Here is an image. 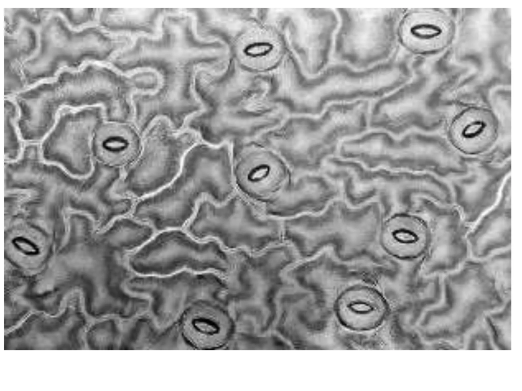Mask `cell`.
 Segmentation results:
<instances>
[{
  "label": "cell",
  "mask_w": 522,
  "mask_h": 391,
  "mask_svg": "<svg viewBox=\"0 0 522 391\" xmlns=\"http://www.w3.org/2000/svg\"><path fill=\"white\" fill-rule=\"evenodd\" d=\"M229 143H197L186 153L180 171L168 185L142 198L132 210L134 219L163 231L182 227L207 198L224 203L236 192Z\"/></svg>",
  "instance_id": "6da1fadb"
},
{
  "label": "cell",
  "mask_w": 522,
  "mask_h": 391,
  "mask_svg": "<svg viewBox=\"0 0 522 391\" xmlns=\"http://www.w3.org/2000/svg\"><path fill=\"white\" fill-rule=\"evenodd\" d=\"M486 320L487 323L489 325V326L490 327V328L491 329V330H492V334H493V337L494 338V341L495 344L500 349H505L504 348V346L499 341L498 333L497 330H496L495 327L493 325V323L491 321L490 319L488 317H486Z\"/></svg>",
  "instance_id": "7c38bea8"
},
{
  "label": "cell",
  "mask_w": 522,
  "mask_h": 391,
  "mask_svg": "<svg viewBox=\"0 0 522 391\" xmlns=\"http://www.w3.org/2000/svg\"><path fill=\"white\" fill-rule=\"evenodd\" d=\"M164 121L154 123L144 134L140 153L126 167L118 192L143 198L164 188L179 173L187 151L197 143L194 133H175Z\"/></svg>",
  "instance_id": "277c9868"
},
{
  "label": "cell",
  "mask_w": 522,
  "mask_h": 391,
  "mask_svg": "<svg viewBox=\"0 0 522 391\" xmlns=\"http://www.w3.org/2000/svg\"><path fill=\"white\" fill-rule=\"evenodd\" d=\"M498 123L488 111L479 108L464 110L448 128L449 138L457 149L467 154L486 150L497 138Z\"/></svg>",
  "instance_id": "9c48e42d"
},
{
  "label": "cell",
  "mask_w": 522,
  "mask_h": 391,
  "mask_svg": "<svg viewBox=\"0 0 522 391\" xmlns=\"http://www.w3.org/2000/svg\"><path fill=\"white\" fill-rule=\"evenodd\" d=\"M186 337L194 345L206 348L216 345L222 334V325L217 313L205 308L188 313L184 322Z\"/></svg>",
  "instance_id": "30bf717a"
},
{
  "label": "cell",
  "mask_w": 522,
  "mask_h": 391,
  "mask_svg": "<svg viewBox=\"0 0 522 391\" xmlns=\"http://www.w3.org/2000/svg\"><path fill=\"white\" fill-rule=\"evenodd\" d=\"M412 32L417 38L426 41H435L443 33L442 29L435 20L422 21L412 28Z\"/></svg>",
  "instance_id": "8fae6325"
},
{
  "label": "cell",
  "mask_w": 522,
  "mask_h": 391,
  "mask_svg": "<svg viewBox=\"0 0 522 391\" xmlns=\"http://www.w3.org/2000/svg\"><path fill=\"white\" fill-rule=\"evenodd\" d=\"M197 239H214L226 249L258 253L281 243L279 219L259 216L253 204L239 193L218 204L207 198L198 203L187 227Z\"/></svg>",
  "instance_id": "7a4b0ae2"
},
{
  "label": "cell",
  "mask_w": 522,
  "mask_h": 391,
  "mask_svg": "<svg viewBox=\"0 0 522 391\" xmlns=\"http://www.w3.org/2000/svg\"><path fill=\"white\" fill-rule=\"evenodd\" d=\"M340 322L353 331H365L380 326L388 313L384 297L377 290L366 286H356L343 292L335 303Z\"/></svg>",
  "instance_id": "52a82bcc"
},
{
  "label": "cell",
  "mask_w": 522,
  "mask_h": 391,
  "mask_svg": "<svg viewBox=\"0 0 522 391\" xmlns=\"http://www.w3.org/2000/svg\"><path fill=\"white\" fill-rule=\"evenodd\" d=\"M431 230L426 217L420 214L400 213L383 225L381 232L383 248L401 260L424 261L431 241Z\"/></svg>",
  "instance_id": "8992f818"
},
{
  "label": "cell",
  "mask_w": 522,
  "mask_h": 391,
  "mask_svg": "<svg viewBox=\"0 0 522 391\" xmlns=\"http://www.w3.org/2000/svg\"><path fill=\"white\" fill-rule=\"evenodd\" d=\"M128 266L144 274H168L182 269L227 274L234 256L214 239L199 241L178 229L161 231L128 256Z\"/></svg>",
  "instance_id": "3957f363"
},
{
  "label": "cell",
  "mask_w": 522,
  "mask_h": 391,
  "mask_svg": "<svg viewBox=\"0 0 522 391\" xmlns=\"http://www.w3.org/2000/svg\"><path fill=\"white\" fill-rule=\"evenodd\" d=\"M470 257L481 260L510 248L511 214L504 201L488 210L472 226L467 235Z\"/></svg>",
  "instance_id": "ba28073f"
},
{
  "label": "cell",
  "mask_w": 522,
  "mask_h": 391,
  "mask_svg": "<svg viewBox=\"0 0 522 391\" xmlns=\"http://www.w3.org/2000/svg\"><path fill=\"white\" fill-rule=\"evenodd\" d=\"M431 230V241L422 273L427 276L446 275L457 269L469 256L467 225L457 208L427 205L421 211Z\"/></svg>",
  "instance_id": "5b68a950"
}]
</instances>
